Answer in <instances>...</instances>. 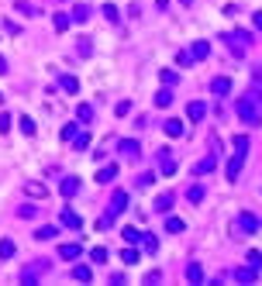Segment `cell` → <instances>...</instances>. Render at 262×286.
<instances>
[{"label": "cell", "instance_id": "cell-1", "mask_svg": "<svg viewBox=\"0 0 262 286\" xmlns=\"http://www.w3.org/2000/svg\"><path fill=\"white\" fill-rule=\"evenodd\" d=\"M235 111H238V117L249 124V128H259L262 114H259V104H256V97L249 93V97H238V104H235Z\"/></svg>", "mask_w": 262, "mask_h": 286}, {"label": "cell", "instance_id": "cell-2", "mask_svg": "<svg viewBox=\"0 0 262 286\" xmlns=\"http://www.w3.org/2000/svg\"><path fill=\"white\" fill-rule=\"evenodd\" d=\"M262 221L256 214H249V211H242L238 214V221H235V234H252V231H259Z\"/></svg>", "mask_w": 262, "mask_h": 286}, {"label": "cell", "instance_id": "cell-3", "mask_svg": "<svg viewBox=\"0 0 262 286\" xmlns=\"http://www.w3.org/2000/svg\"><path fill=\"white\" fill-rule=\"evenodd\" d=\"M242 166H245V152H235V155L228 159V169H224V172H228V183H235V179L242 176Z\"/></svg>", "mask_w": 262, "mask_h": 286}, {"label": "cell", "instance_id": "cell-4", "mask_svg": "<svg viewBox=\"0 0 262 286\" xmlns=\"http://www.w3.org/2000/svg\"><path fill=\"white\" fill-rule=\"evenodd\" d=\"M159 172L162 176H176V159L169 155V148H159Z\"/></svg>", "mask_w": 262, "mask_h": 286}, {"label": "cell", "instance_id": "cell-5", "mask_svg": "<svg viewBox=\"0 0 262 286\" xmlns=\"http://www.w3.org/2000/svg\"><path fill=\"white\" fill-rule=\"evenodd\" d=\"M42 273H49V262H45V259L35 262V266H24V269H21V280H24V283H35Z\"/></svg>", "mask_w": 262, "mask_h": 286}, {"label": "cell", "instance_id": "cell-6", "mask_svg": "<svg viewBox=\"0 0 262 286\" xmlns=\"http://www.w3.org/2000/svg\"><path fill=\"white\" fill-rule=\"evenodd\" d=\"M125 211H128V193H125V190H118V193L111 197V207H107V214L118 217V214H125Z\"/></svg>", "mask_w": 262, "mask_h": 286}, {"label": "cell", "instance_id": "cell-7", "mask_svg": "<svg viewBox=\"0 0 262 286\" xmlns=\"http://www.w3.org/2000/svg\"><path fill=\"white\" fill-rule=\"evenodd\" d=\"M118 148H121V155H125V159H131V162L141 155V145L134 142V138H121V142H118Z\"/></svg>", "mask_w": 262, "mask_h": 286}, {"label": "cell", "instance_id": "cell-8", "mask_svg": "<svg viewBox=\"0 0 262 286\" xmlns=\"http://www.w3.org/2000/svg\"><path fill=\"white\" fill-rule=\"evenodd\" d=\"M210 93H214V97H228V93H231V79H228V76H214V79H210Z\"/></svg>", "mask_w": 262, "mask_h": 286}, {"label": "cell", "instance_id": "cell-9", "mask_svg": "<svg viewBox=\"0 0 262 286\" xmlns=\"http://www.w3.org/2000/svg\"><path fill=\"white\" fill-rule=\"evenodd\" d=\"M187 117H190V121H203V117H207V104H203V100H190V104H187Z\"/></svg>", "mask_w": 262, "mask_h": 286}, {"label": "cell", "instance_id": "cell-10", "mask_svg": "<svg viewBox=\"0 0 262 286\" xmlns=\"http://www.w3.org/2000/svg\"><path fill=\"white\" fill-rule=\"evenodd\" d=\"M214 166H217V155L210 152V155H203V159H200V162L194 166V176H207V172H210Z\"/></svg>", "mask_w": 262, "mask_h": 286}, {"label": "cell", "instance_id": "cell-11", "mask_svg": "<svg viewBox=\"0 0 262 286\" xmlns=\"http://www.w3.org/2000/svg\"><path fill=\"white\" fill-rule=\"evenodd\" d=\"M114 179H118V166L114 162H107V166L97 169V183H114Z\"/></svg>", "mask_w": 262, "mask_h": 286}, {"label": "cell", "instance_id": "cell-12", "mask_svg": "<svg viewBox=\"0 0 262 286\" xmlns=\"http://www.w3.org/2000/svg\"><path fill=\"white\" fill-rule=\"evenodd\" d=\"M59 221H63L66 228H72V231H79V228H83V221H79V214H76V211H69V207H63V214H59Z\"/></svg>", "mask_w": 262, "mask_h": 286}, {"label": "cell", "instance_id": "cell-13", "mask_svg": "<svg viewBox=\"0 0 262 286\" xmlns=\"http://www.w3.org/2000/svg\"><path fill=\"white\" fill-rule=\"evenodd\" d=\"M59 193H63V197H76V193H79V179H76V176H66L63 183H59Z\"/></svg>", "mask_w": 262, "mask_h": 286}, {"label": "cell", "instance_id": "cell-14", "mask_svg": "<svg viewBox=\"0 0 262 286\" xmlns=\"http://www.w3.org/2000/svg\"><path fill=\"white\" fill-rule=\"evenodd\" d=\"M24 193H28V197H35V200H45V197H49L45 183H35V179H31V183H24Z\"/></svg>", "mask_w": 262, "mask_h": 286}, {"label": "cell", "instance_id": "cell-15", "mask_svg": "<svg viewBox=\"0 0 262 286\" xmlns=\"http://www.w3.org/2000/svg\"><path fill=\"white\" fill-rule=\"evenodd\" d=\"M173 204H176V197H173V193H159V197H155V211H159V214H169V211H173Z\"/></svg>", "mask_w": 262, "mask_h": 286}, {"label": "cell", "instance_id": "cell-16", "mask_svg": "<svg viewBox=\"0 0 262 286\" xmlns=\"http://www.w3.org/2000/svg\"><path fill=\"white\" fill-rule=\"evenodd\" d=\"M79 255H83V248H79L76 241H69V245H59V259H69V262H72V259H79Z\"/></svg>", "mask_w": 262, "mask_h": 286}, {"label": "cell", "instance_id": "cell-17", "mask_svg": "<svg viewBox=\"0 0 262 286\" xmlns=\"http://www.w3.org/2000/svg\"><path fill=\"white\" fill-rule=\"evenodd\" d=\"M162 131H166L169 138H180V135H183V121H180V117H169V121L162 124Z\"/></svg>", "mask_w": 262, "mask_h": 286}, {"label": "cell", "instance_id": "cell-18", "mask_svg": "<svg viewBox=\"0 0 262 286\" xmlns=\"http://www.w3.org/2000/svg\"><path fill=\"white\" fill-rule=\"evenodd\" d=\"M235 280H238V283H256V280H259V269H252V266L235 269Z\"/></svg>", "mask_w": 262, "mask_h": 286}, {"label": "cell", "instance_id": "cell-19", "mask_svg": "<svg viewBox=\"0 0 262 286\" xmlns=\"http://www.w3.org/2000/svg\"><path fill=\"white\" fill-rule=\"evenodd\" d=\"M56 234H59V228H56V224H42V228L35 231V238H38V241H52Z\"/></svg>", "mask_w": 262, "mask_h": 286}, {"label": "cell", "instance_id": "cell-20", "mask_svg": "<svg viewBox=\"0 0 262 286\" xmlns=\"http://www.w3.org/2000/svg\"><path fill=\"white\" fill-rule=\"evenodd\" d=\"M187 280H190L194 286L203 283V269H200V262H190V266H187Z\"/></svg>", "mask_w": 262, "mask_h": 286}, {"label": "cell", "instance_id": "cell-21", "mask_svg": "<svg viewBox=\"0 0 262 286\" xmlns=\"http://www.w3.org/2000/svg\"><path fill=\"white\" fill-rule=\"evenodd\" d=\"M190 56H194V62L196 59H207V56H210V45H207V42H194V45H190Z\"/></svg>", "mask_w": 262, "mask_h": 286}, {"label": "cell", "instance_id": "cell-22", "mask_svg": "<svg viewBox=\"0 0 262 286\" xmlns=\"http://www.w3.org/2000/svg\"><path fill=\"white\" fill-rule=\"evenodd\" d=\"M203 197H207V190H203V186H190V190H187V200L196 204V207L203 204Z\"/></svg>", "mask_w": 262, "mask_h": 286}, {"label": "cell", "instance_id": "cell-23", "mask_svg": "<svg viewBox=\"0 0 262 286\" xmlns=\"http://www.w3.org/2000/svg\"><path fill=\"white\" fill-rule=\"evenodd\" d=\"M14 10H17V14H24V17H38V14H42L38 7H31V3H24V0H17V3H14Z\"/></svg>", "mask_w": 262, "mask_h": 286}, {"label": "cell", "instance_id": "cell-24", "mask_svg": "<svg viewBox=\"0 0 262 286\" xmlns=\"http://www.w3.org/2000/svg\"><path fill=\"white\" fill-rule=\"evenodd\" d=\"M69 17H72V21H76V24H83V21H86V17H90V7H86V3H76V7H72V14H69Z\"/></svg>", "mask_w": 262, "mask_h": 286}, {"label": "cell", "instance_id": "cell-25", "mask_svg": "<svg viewBox=\"0 0 262 286\" xmlns=\"http://www.w3.org/2000/svg\"><path fill=\"white\" fill-rule=\"evenodd\" d=\"M169 104H173V90H169V86H162V90L155 93V107H169Z\"/></svg>", "mask_w": 262, "mask_h": 286}, {"label": "cell", "instance_id": "cell-26", "mask_svg": "<svg viewBox=\"0 0 262 286\" xmlns=\"http://www.w3.org/2000/svg\"><path fill=\"white\" fill-rule=\"evenodd\" d=\"M72 280H76V283H90V280H93L90 266H76V269H72Z\"/></svg>", "mask_w": 262, "mask_h": 286}, {"label": "cell", "instance_id": "cell-27", "mask_svg": "<svg viewBox=\"0 0 262 286\" xmlns=\"http://www.w3.org/2000/svg\"><path fill=\"white\" fill-rule=\"evenodd\" d=\"M159 79H162V86H176V83H180V72H176V69H162V72H159Z\"/></svg>", "mask_w": 262, "mask_h": 286}, {"label": "cell", "instance_id": "cell-28", "mask_svg": "<svg viewBox=\"0 0 262 286\" xmlns=\"http://www.w3.org/2000/svg\"><path fill=\"white\" fill-rule=\"evenodd\" d=\"M59 86H63L66 93H76V90H79V79H76V76H63V79H59Z\"/></svg>", "mask_w": 262, "mask_h": 286}, {"label": "cell", "instance_id": "cell-29", "mask_svg": "<svg viewBox=\"0 0 262 286\" xmlns=\"http://www.w3.org/2000/svg\"><path fill=\"white\" fill-rule=\"evenodd\" d=\"M104 17H107L111 24H118V21H121V10H118L114 3H104Z\"/></svg>", "mask_w": 262, "mask_h": 286}, {"label": "cell", "instance_id": "cell-30", "mask_svg": "<svg viewBox=\"0 0 262 286\" xmlns=\"http://www.w3.org/2000/svg\"><path fill=\"white\" fill-rule=\"evenodd\" d=\"M183 228H187V224H183L180 217H166V231H169V234H180Z\"/></svg>", "mask_w": 262, "mask_h": 286}, {"label": "cell", "instance_id": "cell-31", "mask_svg": "<svg viewBox=\"0 0 262 286\" xmlns=\"http://www.w3.org/2000/svg\"><path fill=\"white\" fill-rule=\"evenodd\" d=\"M14 252H17V245H14L10 238H3V241H0V259H10Z\"/></svg>", "mask_w": 262, "mask_h": 286}, {"label": "cell", "instance_id": "cell-32", "mask_svg": "<svg viewBox=\"0 0 262 286\" xmlns=\"http://www.w3.org/2000/svg\"><path fill=\"white\" fill-rule=\"evenodd\" d=\"M52 24H56V31H66V28L72 24V17H69V14H56V17H52Z\"/></svg>", "mask_w": 262, "mask_h": 286}, {"label": "cell", "instance_id": "cell-33", "mask_svg": "<svg viewBox=\"0 0 262 286\" xmlns=\"http://www.w3.org/2000/svg\"><path fill=\"white\" fill-rule=\"evenodd\" d=\"M231 145H235V152H245V155H249V135H235Z\"/></svg>", "mask_w": 262, "mask_h": 286}, {"label": "cell", "instance_id": "cell-34", "mask_svg": "<svg viewBox=\"0 0 262 286\" xmlns=\"http://www.w3.org/2000/svg\"><path fill=\"white\" fill-rule=\"evenodd\" d=\"M121 234H125V241H128V245H138V241H141V231H138V228H125Z\"/></svg>", "mask_w": 262, "mask_h": 286}, {"label": "cell", "instance_id": "cell-35", "mask_svg": "<svg viewBox=\"0 0 262 286\" xmlns=\"http://www.w3.org/2000/svg\"><path fill=\"white\" fill-rule=\"evenodd\" d=\"M121 259H125V266H134V262H138V248H134V245H128V248L121 252Z\"/></svg>", "mask_w": 262, "mask_h": 286}, {"label": "cell", "instance_id": "cell-36", "mask_svg": "<svg viewBox=\"0 0 262 286\" xmlns=\"http://www.w3.org/2000/svg\"><path fill=\"white\" fill-rule=\"evenodd\" d=\"M76 117H79V121H93V107H90V104H79V107H76Z\"/></svg>", "mask_w": 262, "mask_h": 286}, {"label": "cell", "instance_id": "cell-37", "mask_svg": "<svg viewBox=\"0 0 262 286\" xmlns=\"http://www.w3.org/2000/svg\"><path fill=\"white\" fill-rule=\"evenodd\" d=\"M138 245H141L145 252H155V248H159V241H155V234H141V241H138Z\"/></svg>", "mask_w": 262, "mask_h": 286}, {"label": "cell", "instance_id": "cell-38", "mask_svg": "<svg viewBox=\"0 0 262 286\" xmlns=\"http://www.w3.org/2000/svg\"><path fill=\"white\" fill-rule=\"evenodd\" d=\"M72 148H76V152H86V148H90V135H76V138H72Z\"/></svg>", "mask_w": 262, "mask_h": 286}, {"label": "cell", "instance_id": "cell-39", "mask_svg": "<svg viewBox=\"0 0 262 286\" xmlns=\"http://www.w3.org/2000/svg\"><path fill=\"white\" fill-rule=\"evenodd\" d=\"M90 259H93L97 266H100V262H107V248H100V245H97V248L90 252Z\"/></svg>", "mask_w": 262, "mask_h": 286}, {"label": "cell", "instance_id": "cell-40", "mask_svg": "<svg viewBox=\"0 0 262 286\" xmlns=\"http://www.w3.org/2000/svg\"><path fill=\"white\" fill-rule=\"evenodd\" d=\"M76 135H79V128H76V124H63V138H66V142H72Z\"/></svg>", "mask_w": 262, "mask_h": 286}, {"label": "cell", "instance_id": "cell-41", "mask_svg": "<svg viewBox=\"0 0 262 286\" xmlns=\"http://www.w3.org/2000/svg\"><path fill=\"white\" fill-rule=\"evenodd\" d=\"M245 259H249V266H252V269H262V252H249Z\"/></svg>", "mask_w": 262, "mask_h": 286}, {"label": "cell", "instance_id": "cell-42", "mask_svg": "<svg viewBox=\"0 0 262 286\" xmlns=\"http://www.w3.org/2000/svg\"><path fill=\"white\" fill-rule=\"evenodd\" d=\"M76 49H79V56H90V52H93V42H90V38H79Z\"/></svg>", "mask_w": 262, "mask_h": 286}, {"label": "cell", "instance_id": "cell-43", "mask_svg": "<svg viewBox=\"0 0 262 286\" xmlns=\"http://www.w3.org/2000/svg\"><path fill=\"white\" fill-rule=\"evenodd\" d=\"M176 66H183V69L194 66V56H190V52H180V56H176Z\"/></svg>", "mask_w": 262, "mask_h": 286}, {"label": "cell", "instance_id": "cell-44", "mask_svg": "<svg viewBox=\"0 0 262 286\" xmlns=\"http://www.w3.org/2000/svg\"><path fill=\"white\" fill-rule=\"evenodd\" d=\"M21 131L31 138V135H35V121H31V117H21Z\"/></svg>", "mask_w": 262, "mask_h": 286}, {"label": "cell", "instance_id": "cell-45", "mask_svg": "<svg viewBox=\"0 0 262 286\" xmlns=\"http://www.w3.org/2000/svg\"><path fill=\"white\" fill-rule=\"evenodd\" d=\"M35 214H38V204H35V207H31V204H24V207L17 211V217H35Z\"/></svg>", "mask_w": 262, "mask_h": 286}, {"label": "cell", "instance_id": "cell-46", "mask_svg": "<svg viewBox=\"0 0 262 286\" xmlns=\"http://www.w3.org/2000/svg\"><path fill=\"white\" fill-rule=\"evenodd\" d=\"M152 183H155V176H152V172H145V176H138V186H152Z\"/></svg>", "mask_w": 262, "mask_h": 286}, {"label": "cell", "instance_id": "cell-47", "mask_svg": "<svg viewBox=\"0 0 262 286\" xmlns=\"http://www.w3.org/2000/svg\"><path fill=\"white\" fill-rule=\"evenodd\" d=\"M0 131H3V135L10 131V114H0Z\"/></svg>", "mask_w": 262, "mask_h": 286}, {"label": "cell", "instance_id": "cell-48", "mask_svg": "<svg viewBox=\"0 0 262 286\" xmlns=\"http://www.w3.org/2000/svg\"><path fill=\"white\" fill-rule=\"evenodd\" d=\"M252 83H256V86H262V62L252 69Z\"/></svg>", "mask_w": 262, "mask_h": 286}, {"label": "cell", "instance_id": "cell-49", "mask_svg": "<svg viewBox=\"0 0 262 286\" xmlns=\"http://www.w3.org/2000/svg\"><path fill=\"white\" fill-rule=\"evenodd\" d=\"M3 28H7V35H21V28H17L14 21H3Z\"/></svg>", "mask_w": 262, "mask_h": 286}, {"label": "cell", "instance_id": "cell-50", "mask_svg": "<svg viewBox=\"0 0 262 286\" xmlns=\"http://www.w3.org/2000/svg\"><path fill=\"white\" fill-rule=\"evenodd\" d=\"M128 111H131V104H128V100H121V104H118V117H125Z\"/></svg>", "mask_w": 262, "mask_h": 286}, {"label": "cell", "instance_id": "cell-51", "mask_svg": "<svg viewBox=\"0 0 262 286\" xmlns=\"http://www.w3.org/2000/svg\"><path fill=\"white\" fill-rule=\"evenodd\" d=\"M159 280H162V273H148V276H145V283H148V286H155Z\"/></svg>", "mask_w": 262, "mask_h": 286}, {"label": "cell", "instance_id": "cell-52", "mask_svg": "<svg viewBox=\"0 0 262 286\" xmlns=\"http://www.w3.org/2000/svg\"><path fill=\"white\" fill-rule=\"evenodd\" d=\"M252 24H256V28L262 31V10H256V14H252Z\"/></svg>", "mask_w": 262, "mask_h": 286}, {"label": "cell", "instance_id": "cell-53", "mask_svg": "<svg viewBox=\"0 0 262 286\" xmlns=\"http://www.w3.org/2000/svg\"><path fill=\"white\" fill-rule=\"evenodd\" d=\"M3 72H7V59L0 56V76H3Z\"/></svg>", "mask_w": 262, "mask_h": 286}, {"label": "cell", "instance_id": "cell-54", "mask_svg": "<svg viewBox=\"0 0 262 286\" xmlns=\"http://www.w3.org/2000/svg\"><path fill=\"white\" fill-rule=\"evenodd\" d=\"M155 3H159V7H162V10H166V7H169V0H155Z\"/></svg>", "mask_w": 262, "mask_h": 286}, {"label": "cell", "instance_id": "cell-55", "mask_svg": "<svg viewBox=\"0 0 262 286\" xmlns=\"http://www.w3.org/2000/svg\"><path fill=\"white\" fill-rule=\"evenodd\" d=\"M180 3H194V0H180Z\"/></svg>", "mask_w": 262, "mask_h": 286}]
</instances>
